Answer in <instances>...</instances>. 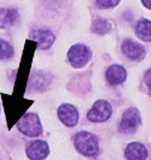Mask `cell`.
Segmentation results:
<instances>
[{
  "instance_id": "1",
  "label": "cell",
  "mask_w": 151,
  "mask_h": 160,
  "mask_svg": "<svg viewBox=\"0 0 151 160\" xmlns=\"http://www.w3.org/2000/svg\"><path fill=\"white\" fill-rule=\"evenodd\" d=\"M74 147L78 153L92 158L99 153V140L89 131H79L74 137Z\"/></svg>"
},
{
  "instance_id": "2",
  "label": "cell",
  "mask_w": 151,
  "mask_h": 160,
  "mask_svg": "<svg viewBox=\"0 0 151 160\" xmlns=\"http://www.w3.org/2000/svg\"><path fill=\"white\" fill-rule=\"evenodd\" d=\"M17 129L28 137H36L42 134V125L39 116L33 112L24 113L17 122Z\"/></svg>"
},
{
  "instance_id": "3",
  "label": "cell",
  "mask_w": 151,
  "mask_h": 160,
  "mask_svg": "<svg viewBox=\"0 0 151 160\" xmlns=\"http://www.w3.org/2000/svg\"><path fill=\"white\" fill-rule=\"evenodd\" d=\"M67 57H68V62L73 68L81 69L89 63L92 58V51L84 43H75L69 48Z\"/></svg>"
},
{
  "instance_id": "4",
  "label": "cell",
  "mask_w": 151,
  "mask_h": 160,
  "mask_svg": "<svg viewBox=\"0 0 151 160\" xmlns=\"http://www.w3.org/2000/svg\"><path fill=\"white\" fill-rule=\"evenodd\" d=\"M112 113V107L109 101L106 100H98L95 101L91 110L87 112V119L92 123H103L110 118Z\"/></svg>"
},
{
  "instance_id": "5",
  "label": "cell",
  "mask_w": 151,
  "mask_h": 160,
  "mask_svg": "<svg viewBox=\"0 0 151 160\" xmlns=\"http://www.w3.org/2000/svg\"><path fill=\"white\" fill-rule=\"evenodd\" d=\"M142 124V118H140V112L135 107H129L127 108L120 123V130L125 134H132L135 132L137 129Z\"/></svg>"
},
{
  "instance_id": "6",
  "label": "cell",
  "mask_w": 151,
  "mask_h": 160,
  "mask_svg": "<svg viewBox=\"0 0 151 160\" xmlns=\"http://www.w3.org/2000/svg\"><path fill=\"white\" fill-rule=\"evenodd\" d=\"M25 154L29 160H45L50 154V146L44 140H34L27 144Z\"/></svg>"
},
{
  "instance_id": "7",
  "label": "cell",
  "mask_w": 151,
  "mask_h": 160,
  "mask_svg": "<svg viewBox=\"0 0 151 160\" xmlns=\"http://www.w3.org/2000/svg\"><path fill=\"white\" fill-rule=\"evenodd\" d=\"M59 120L68 128H74L79 122V111L72 104H62L57 110Z\"/></svg>"
},
{
  "instance_id": "8",
  "label": "cell",
  "mask_w": 151,
  "mask_h": 160,
  "mask_svg": "<svg viewBox=\"0 0 151 160\" xmlns=\"http://www.w3.org/2000/svg\"><path fill=\"white\" fill-rule=\"evenodd\" d=\"M29 39L36 42L39 49H48L51 47L55 41H56V35L51 32L50 29H33L29 32Z\"/></svg>"
},
{
  "instance_id": "9",
  "label": "cell",
  "mask_w": 151,
  "mask_h": 160,
  "mask_svg": "<svg viewBox=\"0 0 151 160\" xmlns=\"http://www.w3.org/2000/svg\"><path fill=\"white\" fill-rule=\"evenodd\" d=\"M121 51L129 60H142L145 57V48L143 45L129 39H126L122 42Z\"/></svg>"
},
{
  "instance_id": "10",
  "label": "cell",
  "mask_w": 151,
  "mask_h": 160,
  "mask_svg": "<svg viewBox=\"0 0 151 160\" xmlns=\"http://www.w3.org/2000/svg\"><path fill=\"white\" fill-rule=\"evenodd\" d=\"M105 77L111 86H119L126 81L127 71L121 65H111L108 68V70L105 72Z\"/></svg>"
},
{
  "instance_id": "11",
  "label": "cell",
  "mask_w": 151,
  "mask_h": 160,
  "mask_svg": "<svg viewBox=\"0 0 151 160\" xmlns=\"http://www.w3.org/2000/svg\"><path fill=\"white\" fill-rule=\"evenodd\" d=\"M125 157L127 160H146L148 149L140 142H131L125 149Z\"/></svg>"
},
{
  "instance_id": "12",
  "label": "cell",
  "mask_w": 151,
  "mask_h": 160,
  "mask_svg": "<svg viewBox=\"0 0 151 160\" xmlns=\"http://www.w3.org/2000/svg\"><path fill=\"white\" fill-rule=\"evenodd\" d=\"M50 82H51V76L48 73L36 71L30 76L29 87L32 90H35V92H42L50 86Z\"/></svg>"
},
{
  "instance_id": "13",
  "label": "cell",
  "mask_w": 151,
  "mask_h": 160,
  "mask_svg": "<svg viewBox=\"0 0 151 160\" xmlns=\"http://www.w3.org/2000/svg\"><path fill=\"white\" fill-rule=\"evenodd\" d=\"M19 19V13L16 8H0V28L6 29L16 24Z\"/></svg>"
},
{
  "instance_id": "14",
  "label": "cell",
  "mask_w": 151,
  "mask_h": 160,
  "mask_svg": "<svg viewBox=\"0 0 151 160\" xmlns=\"http://www.w3.org/2000/svg\"><path fill=\"white\" fill-rule=\"evenodd\" d=\"M135 34L143 41L151 42V21L140 19L137 23V27H135Z\"/></svg>"
},
{
  "instance_id": "15",
  "label": "cell",
  "mask_w": 151,
  "mask_h": 160,
  "mask_svg": "<svg viewBox=\"0 0 151 160\" xmlns=\"http://www.w3.org/2000/svg\"><path fill=\"white\" fill-rule=\"evenodd\" d=\"M111 28L112 27L109 21L98 17V18H95L94 21H93L92 27H91V30H92V32L97 34V35H105V34L110 32Z\"/></svg>"
},
{
  "instance_id": "16",
  "label": "cell",
  "mask_w": 151,
  "mask_h": 160,
  "mask_svg": "<svg viewBox=\"0 0 151 160\" xmlns=\"http://www.w3.org/2000/svg\"><path fill=\"white\" fill-rule=\"evenodd\" d=\"M13 47L8 43V41L0 39V59L1 60H8L13 57Z\"/></svg>"
},
{
  "instance_id": "17",
  "label": "cell",
  "mask_w": 151,
  "mask_h": 160,
  "mask_svg": "<svg viewBox=\"0 0 151 160\" xmlns=\"http://www.w3.org/2000/svg\"><path fill=\"white\" fill-rule=\"evenodd\" d=\"M97 5L103 8H112L120 4V0H95Z\"/></svg>"
},
{
  "instance_id": "18",
  "label": "cell",
  "mask_w": 151,
  "mask_h": 160,
  "mask_svg": "<svg viewBox=\"0 0 151 160\" xmlns=\"http://www.w3.org/2000/svg\"><path fill=\"white\" fill-rule=\"evenodd\" d=\"M144 82H145V84H146V87H148V89H149V92H150L151 94V69H149L148 71L145 72Z\"/></svg>"
},
{
  "instance_id": "19",
  "label": "cell",
  "mask_w": 151,
  "mask_h": 160,
  "mask_svg": "<svg viewBox=\"0 0 151 160\" xmlns=\"http://www.w3.org/2000/svg\"><path fill=\"white\" fill-rule=\"evenodd\" d=\"M142 2H143V5L145 8L151 10V0H142Z\"/></svg>"
},
{
  "instance_id": "20",
  "label": "cell",
  "mask_w": 151,
  "mask_h": 160,
  "mask_svg": "<svg viewBox=\"0 0 151 160\" xmlns=\"http://www.w3.org/2000/svg\"><path fill=\"white\" fill-rule=\"evenodd\" d=\"M0 160H8L6 158H5V155H4V154H1V152H0Z\"/></svg>"
},
{
  "instance_id": "21",
  "label": "cell",
  "mask_w": 151,
  "mask_h": 160,
  "mask_svg": "<svg viewBox=\"0 0 151 160\" xmlns=\"http://www.w3.org/2000/svg\"><path fill=\"white\" fill-rule=\"evenodd\" d=\"M0 112H1V107H0Z\"/></svg>"
}]
</instances>
